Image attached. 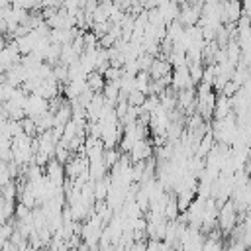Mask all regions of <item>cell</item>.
Instances as JSON below:
<instances>
[{
	"mask_svg": "<svg viewBox=\"0 0 251 251\" xmlns=\"http://www.w3.org/2000/svg\"><path fill=\"white\" fill-rule=\"evenodd\" d=\"M233 224H235V206L227 204L226 208L220 210V226L227 229V227H231Z\"/></svg>",
	"mask_w": 251,
	"mask_h": 251,
	"instance_id": "obj_2",
	"label": "cell"
},
{
	"mask_svg": "<svg viewBox=\"0 0 251 251\" xmlns=\"http://www.w3.org/2000/svg\"><path fill=\"white\" fill-rule=\"evenodd\" d=\"M47 110H49V100L43 98V96H39V94H35V92H31V94L25 98V102H24V112H25V116L31 118V120L39 118V116L45 114Z\"/></svg>",
	"mask_w": 251,
	"mask_h": 251,
	"instance_id": "obj_1",
	"label": "cell"
},
{
	"mask_svg": "<svg viewBox=\"0 0 251 251\" xmlns=\"http://www.w3.org/2000/svg\"><path fill=\"white\" fill-rule=\"evenodd\" d=\"M4 47H6V41L0 37V53H2V49H4Z\"/></svg>",
	"mask_w": 251,
	"mask_h": 251,
	"instance_id": "obj_3",
	"label": "cell"
}]
</instances>
